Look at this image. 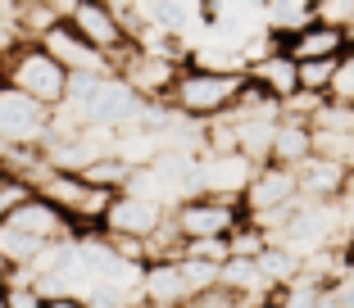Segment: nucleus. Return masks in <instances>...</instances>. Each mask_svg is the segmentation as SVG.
<instances>
[{
	"label": "nucleus",
	"mask_w": 354,
	"mask_h": 308,
	"mask_svg": "<svg viewBox=\"0 0 354 308\" xmlns=\"http://www.w3.org/2000/svg\"><path fill=\"white\" fill-rule=\"evenodd\" d=\"M245 77H223V73H205V68H182L173 91H168V109L187 123H218L236 109Z\"/></svg>",
	"instance_id": "1"
},
{
	"label": "nucleus",
	"mask_w": 354,
	"mask_h": 308,
	"mask_svg": "<svg viewBox=\"0 0 354 308\" xmlns=\"http://www.w3.org/2000/svg\"><path fill=\"white\" fill-rule=\"evenodd\" d=\"M0 82L10 86V91L28 95L32 104H41L46 113L64 109V100H68V73H64L37 41H23L19 50H10L0 59Z\"/></svg>",
	"instance_id": "2"
},
{
	"label": "nucleus",
	"mask_w": 354,
	"mask_h": 308,
	"mask_svg": "<svg viewBox=\"0 0 354 308\" xmlns=\"http://www.w3.org/2000/svg\"><path fill=\"white\" fill-rule=\"evenodd\" d=\"M32 191H37L50 209H59V213L68 218L73 236H95V231L104 227L109 204H114V195L100 191V186H91L82 173H55V168L32 186Z\"/></svg>",
	"instance_id": "3"
},
{
	"label": "nucleus",
	"mask_w": 354,
	"mask_h": 308,
	"mask_svg": "<svg viewBox=\"0 0 354 308\" xmlns=\"http://www.w3.org/2000/svg\"><path fill=\"white\" fill-rule=\"evenodd\" d=\"M218 286V267L209 263H191V258H168V263H150L141 267V299L150 304H168L182 308L200 295V290Z\"/></svg>",
	"instance_id": "4"
},
{
	"label": "nucleus",
	"mask_w": 354,
	"mask_h": 308,
	"mask_svg": "<svg viewBox=\"0 0 354 308\" xmlns=\"http://www.w3.org/2000/svg\"><path fill=\"white\" fill-rule=\"evenodd\" d=\"M64 23H68L91 50H100L104 59H109V73H118V64L136 50V46L127 41V32L118 28L109 0H64Z\"/></svg>",
	"instance_id": "5"
},
{
	"label": "nucleus",
	"mask_w": 354,
	"mask_h": 308,
	"mask_svg": "<svg viewBox=\"0 0 354 308\" xmlns=\"http://www.w3.org/2000/svg\"><path fill=\"white\" fill-rule=\"evenodd\" d=\"M182 68H187V50H182V46H173V50H141V46H136V50L118 64V77H123L146 104H164Z\"/></svg>",
	"instance_id": "6"
},
{
	"label": "nucleus",
	"mask_w": 354,
	"mask_h": 308,
	"mask_svg": "<svg viewBox=\"0 0 354 308\" xmlns=\"http://www.w3.org/2000/svg\"><path fill=\"white\" fill-rule=\"evenodd\" d=\"M173 227L182 231V240H227L245 213H241V200H223V195H196V200H182L173 204Z\"/></svg>",
	"instance_id": "7"
},
{
	"label": "nucleus",
	"mask_w": 354,
	"mask_h": 308,
	"mask_svg": "<svg viewBox=\"0 0 354 308\" xmlns=\"http://www.w3.org/2000/svg\"><path fill=\"white\" fill-rule=\"evenodd\" d=\"M300 200V177L295 168H281V164H263L250 173V186L241 191V213L245 222H263V218L281 213Z\"/></svg>",
	"instance_id": "8"
},
{
	"label": "nucleus",
	"mask_w": 354,
	"mask_h": 308,
	"mask_svg": "<svg viewBox=\"0 0 354 308\" xmlns=\"http://www.w3.org/2000/svg\"><path fill=\"white\" fill-rule=\"evenodd\" d=\"M168 213H173V209L159 204V200H146V195H132V191H123V195H114V204H109V213H104L100 236L141 240V245H146L159 227L168 222Z\"/></svg>",
	"instance_id": "9"
},
{
	"label": "nucleus",
	"mask_w": 354,
	"mask_h": 308,
	"mask_svg": "<svg viewBox=\"0 0 354 308\" xmlns=\"http://www.w3.org/2000/svg\"><path fill=\"white\" fill-rule=\"evenodd\" d=\"M37 46H41V50L68 73V77H104V73H109V59H104L100 50H91L68 23H55Z\"/></svg>",
	"instance_id": "10"
},
{
	"label": "nucleus",
	"mask_w": 354,
	"mask_h": 308,
	"mask_svg": "<svg viewBox=\"0 0 354 308\" xmlns=\"http://www.w3.org/2000/svg\"><path fill=\"white\" fill-rule=\"evenodd\" d=\"M350 41L354 37L327 28V23H309V28H300L295 37H281V41H272V46L291 64H323V59H345V55H350Z\"/></svg>",
	"instance_id": "11"
},
{
	"label": "nucleus",
	"mask_w": 354,
	"mask_h": 308,
	"mask_svg": "<svg viewBox=\"0 0 354 308\" xmlns=\"http://www.w3.org/2000/svg\"><path fill=\"white\" fill-rule=\"evenodd\" d=\"M254 164L241 154H205L196 159V177H200V195H223V200H241V191L250 186Z\"/></svg>",
	"instance_id": "12"
},
{
	"label": "nucleus",
	"mask_w": 354,
	"mask_h": 308,
	"mask_svg": "<svg viewBox=\"0 0 354 308\" xmlns=\"http://www.w3.org/2000/svg\"><path fill=\"white\" fill-rule=\"evenodd\" d=\"M245 82H254L263 95H272L277 104H286V100H295V95H300V64H291L286 55L277 50V46H272L263 59L250 64Z\"/></svg>",
	"instance_id": "13"
},
{
	"label": "nucleus",
	"mask_w": 354,
	"mask_h": 308,
	"mask_svg": "<svg viewBox=\"0 0 354 308\" xmlns=\"http://www.w3.org/2000/svg\"><path fill=\"white\" fill-rule=\"evenodd\" d=\"M295 177H300V200H309V204H341L345 182H350V168L313 154L304 168H295Z\"/></svg>",
	"instance_id": "14"
},
{
	"label": "nucleus",
	"mask_w": 354,
	"mask_h": 308,
	"mask_svg": "<svg viewBox=\"0 0 354 308\" xmlns=\"http://www.w3.org/2000/svg\"><path fill=\"white\" fill-rule=\"evenodd\" d=\"M313 123H300V118H277V136H272V164L281 168H304L313 159Z\"/></svg>",
	"instance_id": "15"
},
{
	"label": "nucleus",
	"mask_w": 354,
	"mask_h": 308,
	"mask_svg": "<svg viewBox=\"0 0 354 308\" xmlns=\"http://www.w3.org/2000/svg\"><path fill=\"white\" fill-rule=\"evenodd\" d=\"M309 23H313V0H268L263 5V32H268L272 41L295 37Z\"/></svg>",
	"instance_id": "16"
},
{
	"label": "nucleus",
	"mask_w": 354,
	"mask_h": 308,
	"mask_svg": "<svg viewBox=\"0 0 354 308\" xmlns=\"http://www.w3.org/2000/svg\"><path fill=\"white\" fill-rule=\"evenodd\" d=\"M132 173H136V168H132V164H123L118 154H104V159H95V164L86 168L82 177H86L91 186H100V191H109V195H123L127 182H132Z\"/></svg>",
	"instance_id": "17"
},
{
	"label": "nucleus",
	"mask_w": 354,
	"mask_h": 308,
	"mask_svg": "<svg viewBox=\"0 0 354 308\" xmlns=\"http://www.w3.org/2000/svg\"><path fill=\"white\" fill-rule=\"evenodd\" d=\"M336 68H341V59L300 64V95H318V100H327V95H332V82H336Z\"/></svg>",
	"instance_id": "18"
},
{
	"label": "nucleus",
	"mask_w": 354,
	"mask_h": 308,
	"mask_svg": "<svg viewBox=\"0 0 354 308\" xmlns=\"http://www.w3.org/2000/svg\"><path fill=\"white\" fill-rule=\"evenodd\" d=\"M313 23H327V28L354 37V0H313Z\"/></svg>",
	"instance_id": "19"
},
{
	"label": "nucleus",
	"mask_w": 354,
	"mask_h": 308,
	"mask_svg": "<svg viewBox=\"0 0 354 308\" xmlns=\"http://www.w3.org/2000/svg\"><path fill=\"white\" fill-rule=\"evenodd\" d=\"M268 245H272V240L263 236V231H259L254 222H241L236 231L227 236V254H232V258H259Z\"/></svg>",
	"instance_id": "20"
},
{
	"label": "nucleus",
	"mask_w": 354,
	"mask_h": 308,
	"mask_svg": "<svg viewBox=\"0 0 354 308\" xmlns=\"http://www.w3.org/2000/svg\"><path fill=\"white\" fill-rule=\"evenodd\" d=\"M5 299H10V308H46V295L32 286L28 272H14V277H10V286H5Z\"/></svg>",
	"instance_id": "21"
},
{
	"label": "nucleus",
	"mask_w": 354,
	"mask_h": 308,
	"mask_svg": "<svg viewBox=\"0 0 354 308\" xmlns=\"http://www.w3.org/2000/svg\"><path fill=\"white\" fill-rule=\"evenodd\" d=\"M32 195H37V191H32L28 182H14V177H10V182H5V186H0V227L10 222V218L19 213V209L28 204Z\"/></svg>",
	"instance_id": "22"
},
{
	"label": "nucleus",
	"mask_w": 354,
	"mask_h": 308,
	"mask_svg": "<svg viewBox=\"0 0 354 308\" xmlns=\"http://www.w3.org/2000/svg\"><path fill=\"white\" fill-rule=\"evenodd\" d=\"M327 100L350 104V109H354V55H345V59H341V68H336V82H332V95H327Z\"/></svg>",
	"instance_id": "23"
},
{
	"label": "nucleus",
	"mask_w": 354,
	"mask_h": 308,
	"mask_svg": "<svg viewBox=\"0 0 354 308\" xmlns=\"http://www.w3.org/2000/svg\"><path fill=\"white\" fill-rule=\"evenodd\" d=\"M46 308H91V304L82 295H64L59 290V295H46Z\"/></svg>",
	"instance_id": "24"
},
{
	"label": "nucleus",
	"mask_w": 354,
	"mask_h": 308,
	"mask_svg": "<svg viewBox=\"0 0 354 308\" xmlns=\"http://www.w3.org/2000/svg\"><path fill=\"white\" fill-rule=\"evenodd\" d=\"M341 254H345V267H354V218H350V227H345V236H341Z\"/></svg>",
	"instance_id": "25"
},
{
	"label": "nucleus",
	"mask_w": 354,
	"mask_h": 308,
	"mask_svg": "<svg viewBox=\"0 0 354 308\" xmlns=\"http://www.w3.org/2000/svg\"><path fill=\"white\" fill-rule=\"evenodd\" d=\"M341 204H345V213L354 209V168H350V182H345V200H341Z\"/></svg>",
	"instance_id": "26"
},
{
	"label": "nucleus",
	"mask_w": 354,
	"mask_h": 308,
	"mask_svg": "<svg viewBox=\"0 0 354 308\" xmlns=\"http://www.w3.org/2000/svg\"><path fill=\"white\" fill-rule=\"evenodd\" d=\"M10 277H14V267L5 263V258H0V286H10Z\"/></svg>",
	"instance_id": "27"
},
{
	"label": "nucleus",
	"mask_w": 354,
	"mask_h": 308,
	"mask_svg": "<svg viewBox=\"0 0 354 308\" xmlns=\"http://www.w3.org/2000/svg\"><path fill=\"white\" fill-rule=\"evenodd\" d=\"M136 308H168V304H150V299H136Z\"/></svg>",
	"instance_id": "28"
},
{
	"label": "nucleus",
	"mask_w": 354,
	"mask_h": 308,
	"mask_svg": "<svg viewBox=\"0 0 354 308\" xmlns=\"http://www.w3.org/2000/svg\"><path fill=\"white\" fill-rule=\"evenodd\" d=\"M0 308H10V299H5V286H0Z\"/></svg>",
	"instance_id": "29"
},
{
	"label": "nucleus",
	"mask_w": 354,
	"mask_h": 308,
	"mask_svg": "<svg viewBox=\"0 0 354 308\" xmlns=\"http://www.w3.org/2000/svg\"><path fill=\"white\" fill-rule=\"evenodd\" d=\"M5 182H10V177H5V168H0V186H5Z\"/></svg>",
	"instance_id": "30"
},
{
	"label": "nucleus",
	"mask_w": 354,
	"mask_h": 308,
	"mask_svg": "<svg viewBox=\"0 0 354 308\" xmlns=\"http://www.w3.org/2000/svg\"><path fill=\"white\" fill-rule=\"evenodd\" d=\"M350 55H354V41H350Z\"/></svg>",
	"instance_id": "31"
},
{
	"label": "nucleus",
	"mask_w": 354,
	"mask_h": 308,
	"mask_svg": "<svg viewBox=\"0 0 354 308\" xmlns=\"http://www.w3.org/2000/svg\"><path fill=\"white\" fill-rule=\"evenodd\" d=\"M0 86H5V82H0Z\"/></svg>",
	"instance_id": "32"
}]
</instances>
